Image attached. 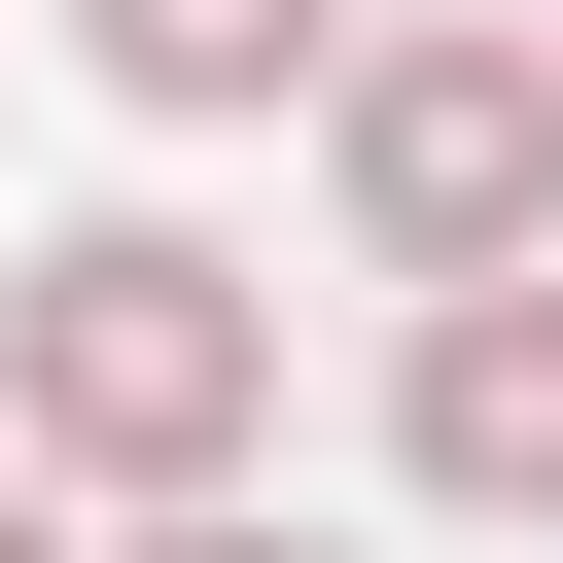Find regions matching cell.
<instances>
[{"label": "cell", "instance_id": "7", "mask_svg": "<svg viewBox=\"0 0 563 563\" xmlns=\"http://www.w3.org/2000/svg\"><path fill=\"white\" fill-rule=\"evenodd\" d=\"M528 70H563V0H528Z\"/></svg>", "mask_w": 563, "mask_h": 563}, {"label": "cell", "instance_id": "3", "mask_svg": "<svg viewBox=\"0 0 563 563\" xmlns=\"http://www.w3.org/2000/svg\"><path fill=\"white\" fill-rule=\"evenodd\" d=\"M387 457H422L457 528H563V282H457L422 387H387Z\"/></svg>", "mask_w": 563, "mask_h": 563}, {"label": "cell", "instance_id": "5", "mask_svg": "<svg viewBox=\"0 0 563 563\" xmlns=\"http://www.w3.org/2000/svg\"><path fill=\"white\" fill-rule=\"evenodd\" d=\"M106 563H317V528H282V493H211V528H106Z\"/></svg>", "mask_w": 563, "mask_h": 563}, {"label": "cell", "instance_id": "6", "mask_svg": "<svg viewBox=\"0 0 563 563\" xmlns=\"http://www.w3.org/2000/svg\"><path fill=\"white\" fill-rule=\"evenodd\" d=\"M0 563H70V493H35V457H0Z\"/></svg>", "mask_w": 563, "mask_h": 563}, {"label": "cell", "instance_id": "2", "mask_svg": "<svg viewBox=\"0 0 563 563\" xmlns=\"http://www.w3.org/2000/svg\"><path fill=\"white\" fill-rule=\"evenodd\" d=\"M317 176H352V246L457 317V282H563V70L528 35H352L317 70Z\"/></svg>", "mask_w": 563, "mask_h": 563}, {"label": "cell", "instance_id": "4", "mask_svg": "<svg viewBox=\"0 0 563 563\" xmlns=\"http://www.w3.org/2000/svg\"><path fill=\"white\" fill-rule=\"evenodd\" d=\"M70 70L211 141V106H317V70H352V0H70Z\"/></svg>", "mask_w": 563, "mask_h": 563}, {"label": "cell", "instance_id": "1", "mask_svg": "<svg viewBox=\"0 0 563 563\" xmlns=\"http://www.w3.org/2000/svg\"><path fill=\"white\" fill-rule=\"evenodd\" d=\"M0 457H35V493H106V528H211V493L282 457V282H246V246H176V211L0 246Z\"/></svg>", "mask_w": 563, "mask_h": 563}]
</instances>
